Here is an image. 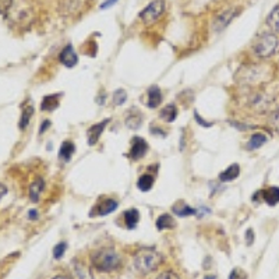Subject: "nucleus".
<instances>
[{
    "mask_svg": "<svg viewBox=\"0 0 279 279\" xmlns=\"http://www.w3.org/2000/svg\"><path fill=\"white\" fill-rule=\"evenodd\" d=\"M235 16H236V11H235V10H226L225 13L219 14V16L215 18V21H213V30H215V31H222V30H225L230 21L235 18Z\"/></svg>",
    "mask_w": 279,
    "mask_h": 279,
    "instance_id": "11",
    "label": "nucleus"
},
{
    "mask_svg": "<svg viewBox=\"0 0 279 279\" xmlns=\"http://www.w3.org/2000/svg\"><path fill=\"white\" fill-rule=\"evenodd\" d=\"M66 250H67L66 242H60V243H58V244L55 246V248H53V257H55L56 260H60V258L65 255Z\"/></svg>",
    "mask_w": 279,
    "mask_h": 279,
    "instance_id": "28",
    "label": "nucleus"
},
{
    "mask_svg": "<svg viewBox=\"0 0 279 279\" xmlns=\"http://www.w3.org/2000/svg\"><path fill=\"white\" fill-rule=\"evenodd\" d=\"M109 122H110V120L106 119V120H102V122H99V123L97 124H92L90 129H88L87 137H88V144H90V145H94V144L98 142L101 134L104 133V130H105V127H106Z\"/></svg>",
    "mask_w": 279,
    "mask_h": 279,
    "instance_id": "10",
    "label": "nucleus"
},
{
    "mask_svg": "<svg viewBox=\"0 0 279 279\" xmlns=\"http://www.w3.org/2000/svg\"><path fill=\"white\" fill-rule=\"evenodd\" d=\"M161 102H162V92L159 90V87L156 85L151 87L148 90V106L155 109L161 105Z\"/></svg>",
    "mask_w": 279,
    "mask_h": 279,
    "instance_id": "16",
    "label": "nucleus"
},
{
    "mask_svg": "<svg viewBox=\"0 0 279 279\" xmlns=\"http://www.w3.org/2000/svg\"><path fill=\"white\" fill-rule=\"evenodd\" d=\"M45 190V181L43 179H36L35 181H33L28 187V194H30V200L33 203H38L39 198H41L42 193Z\"/></svg>",
    "mask_w": 279,
    "mask_h": 279,
    "instance_id": "12",
    "label": "nucleus"
},
{
    "mask_svg": "<svg viewBox=\"0 0 279 279\" xmlns=\"http://www.w3.org/2000/svg\"><path fill=\"white\" fill-rule=\"evenodd\" d=\"M60 98H62V94H53V95H46L43 97L41 102V109L45 112H50V110H55L60 104Z\"/></svg>",
    "mask_w": 279,
    "mask_h": 279,
    "instance_id": "15",
    "label": "nucleus"
},
{
    "mask_svg": "<svg viewBox=\"0 0 279 279\" xmlns=\"http://www.w3.org/2000/svg\"><path fill=\"white\" fill-rule=\"evenodd\" d=\"M267 25L271 28L272 31L279 33V4L272 8L271 13L267 17Z\"/></svg>",
    "mask_w": 279,
    "mask_h": 279,
    "instance_id": "25",
    "label": "nucleus"
},
{
    "mask_svg": "<svg viewBox=\"0 0 279 279\" xmlns=\"http://www.w3.org/2000/svg\"><path fill=\"white\" fill-rule=\"evenodd\" d=\"M164 13L165 0H154L140 13V20L142 21V24L152 25L164 16Z\"/></svg>",
    "mask_w": 279,
    "mask_h": 279,
    "instance_id": "5",
    "label": "nucleus"
},
{
    "mask_svg": "<svg viewBox=\"0 0 279 279\" xmlns=\"http://www.w3.org/2000/svg\"><path fill=\"white\" fill-rule=\"evenodd\" d=\"M177 107L176 105H173V104H169V105H166V106L161 110V119L165 120V122H168V123H172L176 120V117H177Z\"/></svg>",
    "mask_w": 279,
    "mask_h": 279,
    "instance_id": "22",
    "label": "nucleus"
},
{
    "mask_svg": "<svg viewBox=\"0 0 279 279\" xmlns=\"http://www.w3.org/2000/svg\"><path fill=\"white\" fill-rule=\"evenodd\" d=\"M240 173V166L238 164L230 165L228 169H225L223 172L219 174V180L221 181H232L235 180Z\"/></svg>",
    "mask_w": 279,
    "mask_h": 279,
    "instance_id": "23",
    "label": "nucleus"
},
{
    "mask_svg": "<svg viewBox=\"0 0 279 279\" xmlns=\"http://www.w3.org/2000/svg\"><path fill=\"white\" fill-rule=\"evenodd\" d=\"M148 144L142 137H134L132 140V147L129 151V158L132 161H139L142 156L147 154Z\"/></svg>",
    "mask_w": 279,
    "mask_h": 279,
    "instance_id": "7",
    "label": "nucleus"
},
{
    "mask_svg": "<svg viewBox=\"0 0 279 279\" xmlns=\"http://www.w3.org/2000/svg\"><path fill=\"white\" fill-rule=\"evenodd\" d=\"M268 126L271 127L272 130L279 132V109L274 110L270 117H268Z\"/></svg>",
    "mask_w": 279,
    "mask_h": 279,
    "instance_id": "27",
    "label": "nucleus"
},
{
    "mask_svg": "<svg viewBox=\"0 0 279 279\" xmlns=\"http://www.w3.org/2000/svg\"><path fill=\"white\" fill-rule=\"evenodd\" d=\"M279 48L278 36L274 33H265L253 43V53L258 59H268L277 53Z\"/></svg>",
    "mask_w": 279,
    "mask_h": 279,
    "instance_id": "4",
    "label": "nucleus"
},
{
    "mask_svg": "<svg viewBox=\"0 0 279 279\" xmlns=\"http://www.w3.org/2000/svg\"><path fill=\"white\" fill-rule=\"evenodd\" d=\"M229 279H247V274L240 268H233L229 274Z\"/></svg>",
    "mask_w": 279,
    "mask_h": 279,
    "instance_id": "30",
    "label": "nucleus"
},
{
    "mask_svg": "<svg viewBox=\"0 0 279 279\" xmlns=\"http://www.w3.org/2000/svg\"><path fill=\"white\" fill-rule=\"evenodd\" d=\"M126 99H127V92L124 90H117L113 94V104L117 105V106L123 105L124 102H126Z\"/></svg>",
    "mask_w": 279,
    "mask_h": 279,
    "instance_id": "29",
    "label": "nucleus"
},
{
    "mask_svg": "<svg viewBox=\"0 0 279 279\" xmlns=\"http://www.w3.org/2000/svg\"><path fill=\"white\" fill-rule=\"evenodd\" d=\"M124 222L129 229H136L140 222V212L136 208H132L124 212Z\"/></svg>",
    "mask_w": 279,
    "mask_h": 279,
    "instance_id": "19",
    "label": "nucleus"
},
{
    "mask_svg": "<svg viewBox=\"0 0 279 279\" xmlns=\"http://www.w3.org/2000/svg\"><path fill=\"white\" fill-rule=\"evenodd\" d=\"M116 1H117V0H106V1H104V3H102V4H101V8H102V10H104V8H109V7H112V6H113V4H115Z\"/></svg>",
    "mask_w": 279,
    "mask_h": 279,
    "instance_id": "34",
    "label": "nucleus"
},
{
    "mask_svg": "<svg viewBox=\"0 0 279 279\" xmlns=\"http://www.w3.org/2000/svg\"><path fill=\"white\" fill-rule=\"evenodd\" d=\"M59 60H60V63L63 65V66L66 67H74L77 63H78V56H77V53H75V50H74L73 45H66L63 50H62V53H60V56H59Z\"/></svg>",
    "mask_w": 279,
    "mask_h": 279,
    "instance_id": "9",
    "label": "nucleus"
},
{
    "mask_svg": "<svg viewBox=\"0 0 279 279\" xmlns=\"http://www.w3.org/2000/svg\"><path fill=\"white\" fill-rule=\"evenodd\" d=\"M92 267L101 272H112L120 268L122 257L115 248H101L91 254Z\"/></svg>",
    "mask_w": 279,
    "mask_h": 279,
    "instance_id": "1",
    "label": "nucleus"
},
{
    "mask_svg": "<svg viewBox=\"0 0 279 279\" xmlns=\"http://www.w3.org/2000/svg\"><path fill=\"white\" fill-rule=\"evenodd\" d=\"M117 201L116 200H112V198H106V200H102L99 204L94 207V209L91 211V216L97 215V216H105V215H109L115 211L117 208Z\"/></svg>",
    "mask_w": 279,
    "mask_h": 279,
    "instance_id": "8",
    "label": "nucleus"
},
{
    "mask_svg": "<svg viewBox=\"0 0 279 279\" xmlns=\"http://www.w3.org/2000/svg\"><path fill=\"white\" fill-rule=\"evenodd\" d=\"M156 279H180L179 278V275L176 274V272L173 271H164L162 274H159Z\"/></svg>",
    "mask_w": 279,
    "mask_h": 279,
    "instance_id": "32",
    "label": "nucleus"
},
{
    "mask_svg": "<svg viewBox=\"0 0 279 279\" xmlns=\"http://www.w3.org/2000/svg\"><path fill=\"white\" fill-rule=\"evenodd\" d=\"M13 0H0V14H6L11 8Z\"/></svg>",
    "mask_w": 279,
    "mask_h": 279,
    "instance_id": "31",
    "label": "nucleus"
},
{
    "mask_svg": "<svg viewBox=\"0 0 279 279\" xmlns=\"http://www.w3.org/2000/svg\"><path fill=\"white\" fill-rule=\"evenodd\" d=\"M152 186H154V176H151L148 173L147 174H142L137 180V187L141 191H149L152 189Z\"/></svg>",
    "mask_w": 279,
    "mask_h": 279,
    "instance_id": "26",
    "label": "nucleus"
},
{
    "mask_svg": "<svg viewBox=\"0 0 279 279\" xmlns=\"http://www.w3.org/2000/svg\"><path fill=\"white\" fill-rule=\"evenodd\" d=\"M48 127H50V122L49 120H45L41 126V130H39V134H43V133L48 130Z\"/></svg>",
    "mask_w": 279,
    "mask_h": 279,
    "instance_id": "35",
    "label": "nucleus"
},
{
    "mask_svg": "<svg viewBox=\"0 0 279 279\" xmlns=\"http://www.w3.org/2000/svg\"><path fill=\"white\" fill-rule=\"evenodd\" d=\"M33 115H34V106L31 105V102L27 101L25 104H23V106H21V119H20V123H18V126H20L21 130H24L25 127L30 124Z\"/></svg>",
    "mask_w": 279,
    "mask_h": 279,
    "instance_id": "13",
    "label": "nucleus"
},
{
    "mask_svg": "<svg viewBox=\"0 0 279 279\" xmlns=\"http://www.w3.org/2000/svg\"><path fill=\"white\" fill-rule=\"evenodd\" d=\"M142 124V115L141 112H139L136 107H133L132 110L127 113V117H126V126L132 130H137L140 126Z\"/></svg>",
    "mask_w": 279,
    "mask_h": 279,
    "instance_id": "14",
    "label": "nucleus"
},
{
    "mask_svg": "<svg viewBox=\"0 0 279 279\" xmlns=\"http://www.w3.org/2000/svg\"><path fill=\"white\" fill-rule=\"evenodd\" d=\"M162 261H164L162 254L151 248H142L134 255V267L141 274H149V272L155 271L162 264Z\"/></svg>",
    "mask_w": 279,
    "mask_h": 279,
    "instance_id": "3",
    "label": "nucleus"
},
{
    "mask_svg": "<svg viewBox=\"0 0 279 279\" xmlns=\"http://www.w3.org/2000/svg\"><path fill=\"white\" fill-rule=\"evenodd\" d=\"M52 279H71V278H69V277H66V275H58V277H55V278H52Z\"/></svg>",
    "mask_w": 279,
    "mask_h": 279,
    "instance_id": "38",
    "label": "nucleus"
},
{
    "mask_svg": "<svg viewBox=\"0 0 279 279\" xmlns=\"http://www.w3.org/2000/svg\"><path fill=\"white\" fill-rule=\"evenodd\" d=\"M206 279H216V278H215V277H208V275H207Z\"/></svg>",
    "mask_w": 279,
    "mask_h": 279,
    "instance_id": "39",
    "label": "nucleus"
},
{
    "mask_svg": "<svg viewBox=\"0 0 279 279\" xmlns=\"http://www.w3.org/2000/svg\"><path fill=\"white\" fill-rule=\"evenodd\" d=\"M74 151H75V145L71 141H65L62 144V147L59 149V159L63 162H69L73 156Z\"/></svg>",
    "mask_w": 279,
    "mask_h": 279,
    "instance_id": "17",
    "label": "nucleus"
},
{
    "mask_svg": "<svg viewBox=\"0 0 279 279\" xmlns=\"http://www.w3.org/2000/svg\"><path fill=\"white\" fill-rule=\"evenodd\" d=\"M155 225L158 230H166V229H173L176 223H174L173 216H171L169 213H162V215L156 219Z\"/></svg>",
    "mask_w": 279,
    "mask_h": 279,
    "instance_id": "20",
    "label": "nucleus"
},
{
    "mask_svg": "<svg viewBox=\"0 0 279 279\" xmlns=\"http://www.w3.org/2000/svg\"><path fill=\"white\" fill-rule=\"evenodd\" d=\"M240 82L244 85H260L271 80V70L267 65H250L239 70Z\"/></svg>",
    "mask_w": 279,
    "mask_h": 279,
    "instance_id": "2",
    "label": "nucleus"
},
{
    "mask_svg": "<svg viewBox=\"0 0 279 279\" xmlns=\"http://www.w3.org/2000/svg\"><path fill=\"white\" fill-rule=\"evenodd\" d=\"M265 142H267L265 134H263V133H255V134L251 136V139L248 140V142H247V149H248V151L258 149L260 147H263Z\"/></svg>",
    "mask_w": 279,
    "mask_h": 279,
    "instance_id": "24",
    "label": "nucleus"
},
{
    "mask_svg": "<svg viewBox=\"0 0 279 279\" xmlns=\"http://www.w3.org/2000/svg\"><path fill=\"white\" fill-rule=\"evenodd\" d=\"M6 194H7V187H6L4 184H1V183H0V200L4 197Z\"/></svg>",
    "mask_w": 279,
    "mask_h": 279,
    "instance_id": "36",
    "label": "nucleus"
},
{
    "mask_svg": "<svg viewBox=\"0 0 279 279\" xmlns=\"http://www.w3.org/2000/svg\"><path fill=\"white\" fill-rule=\"evenodd\" d=\"M194 117H196V120L198 122V124H201L203 127H212V124H213L212 122H206V120H204V119H203L201 116L198 115V113H196V115H194Z\"/></svg>",
    "mask_w": 279,
    "mask_h": 279,
    "instance_id": "33",
    "label": "nucleus"
},
{
    "mask_svg": "<svg viewBox=\"0 0 279 279\" xmlns=\"http://www.w3.org/2000/svg\"><path fill=\"white\" fill-rule=\"evenodd\" d=\"M173 213H174L176 216L186 218V216H190V215H196V213H197V209L191 208V207L187 206L186 203H179V204L173 206Z\"/></svg>",
    "mask_w": 279,
    "mask_h": 279,
    "instance_id": "21",
    "label": "nucleus"
},
{
    "mask_svg": "<svg viewBox=\"0 0 279 279\" xmlns=\"http://www.w3.org/2000/svg\"><path fill=\"white\" fill-rule=\"evenodd\" d=\"M28 218H30L31 221H35V219H38V212H36L35 209H31V211L28 212Z\"/></svg>",
    "mask_w": 279,
    "mask_h": 279,
    "instance_id": "37",
    "label": "nucleus"
},
{
    "mask_svg": "<svg viewBox=\"0 0 279 279\" xmlns=\"http://www.w3.org/2000/svg\"><path fill=\"white\" fill-rule=\"evenodd\" d=\"M263 196V200L268 204V206H277L279 203V189L278 187H270V189L264 190L261 193Z\"/></svg>",
    "mask_w": 279,
    "mask_h": 279,
    "instance_id": "18",
    "label": "nucleus"
},
{
    "mask_svg": "<svg viewBox=\"0 0 279 279\" xmlns=\"http://www.w3.org/2000/svg\"><path fill=\"white\" fill-rule=\"evenodd\" d=\"M71 279H94V274L87 264L81 263L80 260H73L70 265Z\"/></svg>",
    "mask_w": 279,
    "mask_h": 279,
    "instance_id": "6",
    "label": "nucleus"
}]
</instances>
